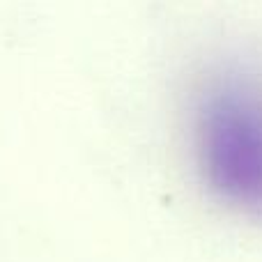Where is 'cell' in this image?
<instances>
[{"label": "cell", "mask_w": 262, "mask_h": 262, "mask_svg": "<svg viewBox=\"0 0 262 262\" xmlns=\"http://www.w3.org/2000/svg\"><path fill=\"white\" fill-rule=\"evenodd\" d=\"M195 143L205 182L219 198L262 212V95L249 81L221 76L205 88Z\"/></svg>", "instance_id": "1"}]
</instances>
